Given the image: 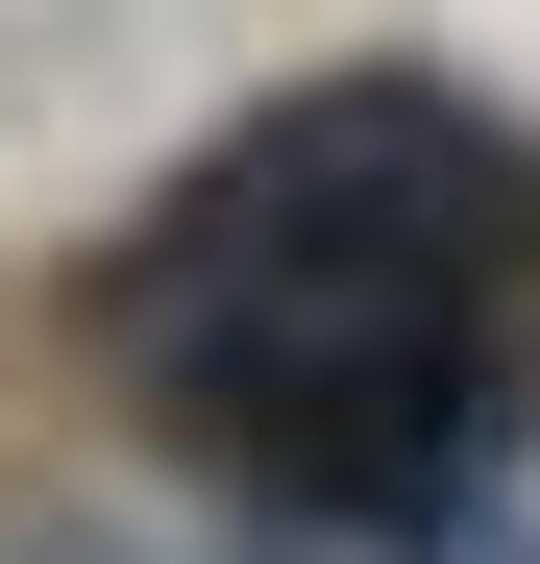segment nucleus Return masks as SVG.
I'll use <instances>...</instances> for the list:
<instances>
[{"label":"nucleus","instance_id":"obj_1","mask_svg":"<svg viewBox=\"0 0 540 564\" xmlns=\"http://www.w3.org/2000/svg\"><path fill=\"white\" fill-rule=\"evenodd\" d=\"M99 319L148 417L246 466V516H369V491L516 466V295H148V270H99Z\"/></svg>","mask_w":540,"mask_h":564},{"label":"nucleus","instance_id":"obj_2","mask_svg":"<svg viewBox=\"0 0 540 564\" xmlns=\"http://www.w3.org/2000/svg\"><path fill=\"white\" fill-rule=\"evenodd\" d=\"M148 295H516L540 270V148L442 74H320V99L222 123L148 197Z\"/></svg>","mask_w":540,"mask_h":564},{"label":"nucleus","instance_id":"obj_3","mask_svg":"<svg viewBox=\"0 0 540 564\" xmlns=\"http://www.w3.org/2000/svg\"><path fill=\"white\" fill-rule=\"evenodd\" d=\"M246 564H540V491L467 466V491H369V516H246Z\"/></svg>","mask_w":540,"mask_h":564}]
</instances>
